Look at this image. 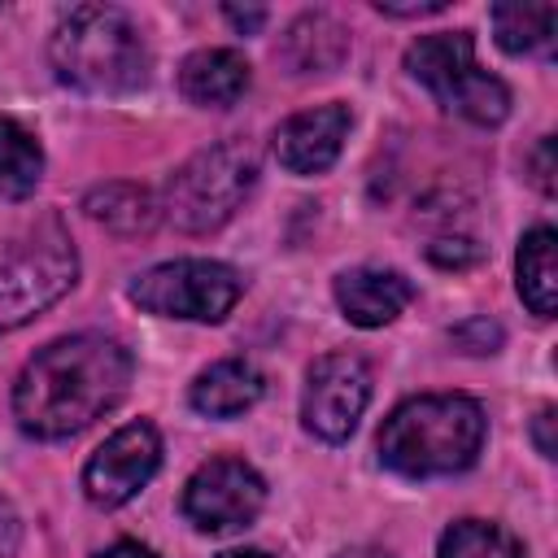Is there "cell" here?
<instances>
[{
	"mask_svg": "<svg viewBox=\"0 0 558 558\" xmlns=\"http://www.w3.org/2000/svg\"><path fill=\"white\" fill-rule=\"evenodd\" d=\"M379 13H388V17H423V13H440L445 9V0H427V4H375Z\"/></svg>",
	"mask_w": 558,
	"mask_h": 558,
	"instance_id": "25",
	"label": "cell"
},
{
	"mask_svg": "<svg viewBox=\"0 0 558 558\" xmlns=\"http://www.w3.org/2000/svg\"><path fill=\"white\" fill-rule=\"evenodd\" d=\"M414 301V283L401 270L353 266L336 279V305L353 327H384Z\"/></svg>",
	"mask_w": 558,
	"mask_h": 558,
	"instance_id": "12",
	"label": "cell"
},
{
	"mask_svg": "<svg viewBox=\"0 0 558 558\" xmlns=\"http://www.w3.org/2000/svg\"><path fill=\"white\" fill-rule=\"evenodd\" d=\"M218 558H270V554H262V549H227Z\"/></svg>",
	"mask_w": 558,
	"mask_h": 558,
	"instance_id": "30",
	"label": "cell"
},
{
	"mask_svg": "<svg viewBox=\"0 0 558 558\" xmlns=\"http://www.w3.org/2000/svg\"><path fill=\"white\" fill-rule=\"evenodd\" d=\"M405 70L418 78L449 113H462L466 122L497 126L510 113V87L475 65V44L466 31H440L423 35L405 48Z\"/></svg>",
	"mask_w": 558,
	"mask_h": 558,
	"instance_id": "5",
	"label": "cell"
},
{
	"mask_svg": "<svg viewBox=\"0 0 558 558\" xmlns=\"http://www.w3.org/2000/svg\"><path fill=\"white\" fill-rule=\"evenodd\" d=\"M554 26H558V4H493V31L497 44L514 57L523 52H549L554 48Z\"/></svg>",
	"mask_w": 558,
	"mask_h": 558,
	"instance_id": "18",
	"label": "cell"
},
{
	"mask_svg": "<svg viewBox=\"0 0 558 558\" xmlns=\"http://www.w3.org/2000/svg\"><path fill=\"white\" fill-rule=\"evenodd\" d=\"M131 353L96 331L44 344L13 384V418L35 440H65L105 418L131 388Z\"/></svg>",
	"mask_w": 558,
	"mask_h": 558,
	"instance_id": "1",
	"label": "cell"
},
{
	"mask_svg": "<svg viewBox=\"0 0 558 558\" xmlns=\"http://www.w3.org/2000/svg\"><path fill=\"white\" fill-rule=\"evenodd\" d=\"M244 292V279L227 262L209 257H179L148 266L131 283V301L161 318H187V323H222Z\"/></svg>",
	"mask_w": 558,
	"mask_h": 558,
	"instance_id": "7",
	"label": "cell"
},
{
	"mask_svg": "<svg viewBox=\"0 0 558 558\" xmlns=\"http://www.w3.org/2000/svg\"><path fill=\"white\" fill-rule=\"evenodd\" d=\"M100 558H157V554L144 549V545H135V541H118V545H109Z\"/></svg>",
	"mask_w": 558,
	"mask_h": 558,
	"instance_id": "28",
	"label": "cell"
},
{
	"mask_svg": "<svg viewBox=\"0 0 558 558\" xmlns=\"http://www.w3.org/2000/svg\"><path fill=\"white\" fill-rule=\"evenodd\" d=\"M371 401V371L362 357L353 353H323L310 375H305V392H301V418L318 440H349V432L357 427L362 410Z\"/></svg>",
	"mask_w": 558,
	"mask_h": 558,
	"instance_id": "9",
	"label": "cell"
},
{
	"mask_svg": "<svg viewBox=\"0 0 558 558\" xmlns=\"http://www.w3.org/2000/svg\"><path fill=\"white\" fill-rule=\"evenodd\" d=\"M222 13H227V22H231V26H240V31H248V35L266 22V9H235V4H227Z\"/></svg>",
	"mask_w": 558,
	"mask_h": 558,
	"instance_id": "26",
	"label": "cell"
},
{
	"mask_svg": "<svg viewBox=\"0 0 558 558\" xmlns=\"http://www.w3.org/2000/svg\"><path fill=\"white\" fill-rule=\"evenodd\" d=\"M453 344H462L466 353H493L501 344V327L488 318H471V323L453 327Z\"/></svg>",
	"mask_w": 558,
	"mask_h": 558,
	"instance_id": "21",
	"label": "cell"
},
{
	"mask_svg": "<svg viewBox=\"0 0 558 558\" xmlns=\"http://www.w3.org/2000/svg\"><path fill=\"white\" fill-rule=\"evenodd\" d=\"M349 126H353L349 105L331 100V105L301 109L275 131V157L288 174H323L340 157V148L349 140Z\"/></svg>",
	"mask_w": 558,
	"mask_h": 558,
	"instance_id": "11",
	"label": "cell"
},
{
	"mask_svg": "<svg viewBox=\"0 0 558 558\" xmlns=\"http://www.w3.org/2000/svg\"><path fill=\"white\" fill-rule=\"evenodd\" d=\"M475 257H480V248L471 240H440V244H432V262H440V266H471Z\"/></svg>",
	"mask_w": 558,
	"mask_h": 558,
	"instance_id": "22",
	"label": "cell"
},
{
	"mask_svg": "<svg viewBox=\"0 0 558 558\" xmlns=\"http://www.w3.org/2000/svg\"><path fill=\"white\" fill-rule=\"evenodd\" d=\"M336 558H392V554H384V549H375V545H353V549H340Z\"/></svg>",
	"mask_w": 558,
	"mask_h": 558,
	"instance_id": "29",
	"label": "cell"
},
{
	"mask_svg": "<svg viewBox=\"0 0 558 558\" xmlns=\"http://www.w3.org/2000/svg\"><path fill=\"white\" fill-rule=\"evenodd\" d=\"M78 279V253L57 222L0 244V331H13L57 305Z\"/></svg>",
	"mask_w": 558,
	"mask_h": 558,
	"instance_id": "6",
	"label": "cell"
},
{
	"mask_svg": "<svg viewBox=\"0 0 558 558\" xmlns=\"http://www.w3.org/2000/svg\"><path fill=\"white\" fill-rule=\"evenodd\" d=\"M257 183V157L248 144L222 140L201 153H192L166 183V218L187 235L218 231L253 192Z\"/></svg>",
	"mask_w": 558,
	"mask_h": 558,
	"instance_id": "4",
	"label": "cell"
},
{
	"mask_svg": "<svg viewBox=\"0 0 558 558\" xmlns=\"http://www.w3.org/2000/svg\"><path fill=\"white\" fill-rule=\"evenodd\" d=\"M349 52V35L331 13H301L288 35L279 57L292 65V74H318V70H336Z\"/></svg>",
	"mask_w": 558,
	"mask_h": 558,
	"instance_id": "15",
	"label": "cell"
},
{
	"mask_svg": "<svg viewBox=\"0 0 558 558\" xmlns=\"http://www.w3.org/2000/svg\"><path fill=\"white\" fill-rule=\"evenodd\" d=\"M44 174V148L39 140L17 122L0 113V196L22 201L39 187Z\"/></svg>",
	"mask_w": 558,
	"mask_h": 558,
	"instance_id": "19",
	"label": "cell"
},
{
	"mask_svg": "<svg viewBox=\"0 0 558 558\" xmlns=\"http://www.w3.org/2000/svg\"><path fill=\"white\" fill-rule=\"evenodd\" d=\"M161 466V436L153 423H126L118 427L83 466V493L87 501L113 510L126 506Z\"/></svg>",
	"mask_w": 558,
	"mask_h": 558,
	"instance_id": "10",
	"label": "cell"
},
{
	"mask_svg": "<svg viewBox=\"0 0 558 558\" xmlns=\"http://www.w3.org/2000/svg\"><path fill=\"white\" fill-rule=\"evenodd\" d=\"M83 209L92 222L109 227L113 235H148L161 218V205L140 183H100L83 196Z\"/></svg>",
	"mask_w": 558,
	"mask_h": 558,
	"instance_id": "16",
	"label": "cell"
},
{
	"mask_svg": "<svg viewBox=\"0 0 558 558\" xmlns=\"http://www.w3.org/2000/svg\"><path fill=\"white\" fill-rule=\"evenodd\" d=\"M554 244L558 235L549 227H532L519 240V257H514V275H519V296L536 318H554V301H558V266H554Z\"/></svg>",
	"mask_w": 558,
	"mask_h": 558,
	"instance_id": "17",
	"label": "cell"
},
{
	"mask_svg": "<svg viewBox=\"0 0 558 558\" xmlns=\"http://www.w3.org/2000/svg\"><path fill=\"white\" fill-rule=\"evenodd\" d=\"M262 392H266V379H262V371H257L253 362H244V357H222V362H214L209 371H201V375L192 379L187 401H192V410L205 414V418H235V414L253 410V405L262 401Z\"/></svg>",
	"mask_w": 558,
	"mask_h": 558,
	"instance_id": "14",
	"label": "cell"
},
{
	"mask_svg": "<svg viewBox=\"0 0 558 558\" xmlns=\"http://www.w3.org/2000/svg\"><path fill=\"white\" fill-rule=\"evenodd\" d=\"M440 558H523V545L497 527V523H484V519H458L440 532V545H436Z\"/></svg>",
	"mask_w": 558,
	"mask_h": 558,
	"instance_id": "20",
	"label": "cell"
},
{
	"mask_svg": "<svg viewBox=\"0 0 558 558\" xmlns=\"http://www.w3.org/2000/svg\"><path fill=\"white\" fill-rule=\"evenodd\" d=\"M248 61L235 48H201L179 65V92L201 109H231L248 92Z\"/></svg>",
	"mask_w": 558,
	"mask_h": 558,
	"instance_id": "13",
	"label": "cell"
},
{
	"mask_svg": "<svg viewBox=\"0 0 558 558\" xmlns=\"http://www.w3.org/2000/svg\"><path fill=\"white\" fill-rule=\"evenodd\" d=\"M266 506V480L240 458H209L183 484V514L192 527L222 536L240 532Z\"/></svg>",
	"mask_w": 558,
	"mask_h": 558,
	"instance_id": "8",
	"label": "cell"
},
{
	"mask_svg": "<svg viewBox=\"0 0 558 558\" xmlns=\"http://www.w3.org/2000/svg\"><path fill=\"white\" fill-rule=\"evenodd\" d=\"M549 153H554V140H541V148H536V183H541V192H554V179H549Z\"/></svg>",
	"mask_w": 558,
	"mask_h": 558,
	"instance_id": "27",
	"label": "cell"
},
{
	"mask_svg": "<svg viewBox=\"0 0 558 558\" xmlns=\"http://www.w3.org/2000/svg\"><path fill=\"white\" fill-rule=\"evenodd\" d=\"M488 418L475 397L427 392L401 401L379 427V462L405 480L458 475L484 449Z\"/></svg>",
	"mask_w": 558,
	"mask_h": 558,
	"instance_id": "2",
	"label": "cell"
},
{
	"mask_svg": "<svg viewBox=\"0 0 558 558\" xmlns=\"http://www.w3.org/2000/svg\"><path fill=\"white\" fill-rule=\"evenodd\" d=\"M61 83L96 96L135 92L148 78V48L135 22L113 4H74L52 26L48 44Z\"/></svg>",
	"mask_w": 558,
	"mask_h": 558,
	"instance_id": "3",
	"label": "cell"
},
{
	"mask_svg": "<svg viewBox=\"0 0 558 558\" xmlns=\"http://www.w3.org/2000/svg\"><path fill=\"white\" fill-rule=\"evenodd\" d=\"M549 427H554V405H545V410L536 414V423H532V436H536L541 458H554V436H549Z\"/></svg>",
	"mask_w": 558,
	"mask_h": 558,
	"instance_id": "24",
	"label": "cell"
},
{
	"mask_svg": "<svg viewBox=\"0 0 558 558\" xmlns=\"http://www.w3.org/2000/svg\"><path fill=\"white\" fill-rule=\"evenodd\" d=\"M17 536H22V523H17V510L0 497V558H9L17 549Z\"/></svg>",
	"mask_w": 558,
	"mask_h": 558,
	"instance_id": "23",
	"label": "cell"
}]
</instances>
